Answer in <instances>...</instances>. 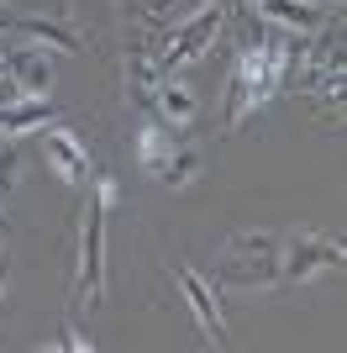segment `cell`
I'll return each instance as SVG.
<instances>
[{
    "mask_svg": "<svg viewBox=\"0 0 347 353\" xmlns=\"http://www.w3.org/2000/svg\"><path fill=\"white\" fill-rule=\"evenodd\" d=\"M300 32H258L253 43L237 53L231 63V85H227V127L237 132L242 117H253L263 101H274L284 85H295V69H300Z\"/></svg>",
    "mask_w": 347,
    "mask_h": 353,
    "instance_id": "1",
    "label": "cell"
},
{
    "mask_svg": "<svg viewBox=\"0 0 347 353\" xmlns=\"http://www.w3.org/2000/svg\"><path fill=\"white\" fill-rule=\"evenodd\" d=\"M111 206H116V179L101 174L85 206V227H79V274H74L79 306H101V295H105V211Z\"/></svg>",
    "mask_w": 347,
    "mask_h": 353,
    "instance_id": "2",
    "label": "cell"
},
{
    "mask_svg": "<svg viewBox=\"0 0 347 353\" xmlns=\"http://www.w3.org/2000/svg\"><path fill=\"white\" fill-rule=\"evenodd\" d=\"M279 248H284L279 232H237L221 253V285H237V290L279 285Z\"/></svg>",
    "mask_w": 347,
    "mask_h": 353,
    "instance_id": "3",
    "label": "cell"
},
{
    "mask_svg": "<svg viewBox=\"0 0 347 353\" xmlns=\"http://www.w3.org/2000/svg\"><path fill=\"white\" fill-rule=\"evenodd\" d=\"M221 21H227V6H221V0H211V6H200L189 21H179L174 32H163V43L153 48L158 74H179V69H189L195 59H205V53H211V43H216V32H221Z\"/></svg>",
    "mask_w": 347,
    "mask_h": 353,
    "instance_id": "4",
    "label": "cell"
},
{
    "mask_svg": "<svg viewBox=\"0 0 347 353\" xmlns=\"http://www.w3.org/2000/svg\"><path fill=\"white\" fill-rule=\"evenodd\" d=\"M347 264V248L342 237L332 232H295L284 237V248H279V285H311L316 274H332V269Z\"/></svg>",
    "mask_w": 347,
    "mask_h": 353,
    "instance_id": "5",
    "label": "cell"
},
{
    "mask_svg": "<svg viewBox=\"0 0 347 353\" xmlns=\"http://www.w3.org/2000/svg\"><path fill=\"white\" fill-rule=\"evenodd\" d=\"M137 159H143V169L153 179H163L169 190H185L189 179L200 174V153H195V148H179L163 121H147L143 132H137Z\"/></svg>",
    "mask_w": 347,
    "mask_h": 353,
    "instance_id": "6",
    "label": "cell"
},
{
    "mask_svg": "<svg viewBox=\"0 0 347 353\" xmlns=\"http://www.w3.org/2000/svg\"><path fill=\"white\" fill-rule=\"evenodd\" d=\"M179 290H185V301H189V311H195V322H200V332L216 348H227V316H221V301H216V285L205 280L200 269H189V264H179Z\"/></svg>",
    "mask_w": 347,
    "mask_h": 353,
    "instance_id": "7",
    "label": "cell"
},
{
    "mask_svg": "<svg viewBox=\"0 0 347 353\" xmlns=\"http://www.w3.org/2000/svg\"><path fill=\"white\" fill-rule=\"evenodd\" d=\"M43 148H48V163H53V174L63 179V185H85L90 179V153H85V143L74 132H63V127H43Z\"/></svg>",
    "mask_w": 347,
    "mask_h": 353,
    "instance_id": "8",
    "label": "cell"
},
{
    "mask_svg": "<svg viewBox=\"0 0 347 353\" xmlns=\"http://www.w3.org/2000/svg\"><path fill=\"white\" fill-rule=\"evenodd\" d=\"M258 6V16L269 21V27H284V32H321V21H326V11H321V0H253Z\"/></svg>",
    "mask_w": 347,
    "mask_h": 353,
    "instance_id": "9",
    "label": "cell"
},
{
    "mask_svg": "<svg viewBox=\"0 0 347 353\" xmlns=\"http://www.w3.org/2000/svg\"><path fill=\"white\" fill-rule=\"evenodd\" d=\"M6 63H11V79L21 85V95H48V90H53V59L43 53V43L16 48Z\"/></svg>",
    "mask_w": 347,
    "mask_h": 353,
    "instance_id": "10",
    "label": "cell"
},
{
    "mask_svg": "<svg viewBox=\"0 0 347 353\" xmlns=\"http://www.w3.org/2000/svg\"><path fill=\"white\" fill-rule=\"evenodd\" d=\"M48 121H58V111H53V101H48V95H21V101L0 105V137L37 132V127H48Z\"/></svg>",
    "mask_w": 347,
    "mask_h": 353,
    "instance_id": "11",
    "label": "cell"
},
{
    "mask_svg": "<svg viewBox=\"0 0 347 353\" xmlns=\"http://www.w3.org/2000/svg\"><path fill=\"white\" fill-rule=\"evenodd\" d=\"M127 79H132V101L147 111V121H158V63H153V53L147 48H132L127 53Z\"/></svg>",
    "mask_w": 347,
    "mask_h": 353,
    "instance_id": "12",
    "label": "cell"
},
{
    "mask_svg": "<svg viewBox=\"0 0 347 353\" xmlns=\"http://www.w3.org/2000/svg\"><path fill=\"white\" fill-rule=\"evenodd\" d=\"M195 90L189 85H179V79H174V74H163L158 79V121L163 127H189V121H195Z\"/></svg>",
    "mask_w": 347,
    "mask_h": 353,
    "instance_id": "13",
    "label": "cell"
},
{
    "mask_svg": "<svg viewBox=\"0 0 347 353\" xmlns=\"http://www.w3.org/2000/svg\"><path fill=\"white\" fill-rule=\"evenodd\" d=\"M16 32H21L27 43H53V48H63V53H79V48H85V37H79L69 21H48V16H16Z\"/></svg>",
    "mask_w": 347,
    "mask_h": 353,
    "instance_id": "14",
    "label": "cell"
},
{
    "mask_svg": "<svg viewBox=\"0 0 347 353\" xmlns=\"http://www.w3.org/2000/svg\"><path fill=\"white\" fill-rule=\"evenodd\" d=\"M127 6H132L137 16H143V21H153V27H158V21L174 11V6H179V0H127Z\"/></svg>",
    "mask_w": 347,
    "mask_h": 353,
    "instance_id": "15",
    "label": "cell"
},
{
    "mask_svg": "<svg viewBox=\"0 0 347 353\" xmlns=\"http://www.w3.org/2000/svg\"><path fill=\"white\" fill-rule=\"evenodd\" d=\"M58 348H69V353H90V348H95V343H90V338H79V332H74V327H69V332L58 338Z\"/></svg>",
    "mask_w": 347,
    "mask_h": 353,
    "instance_id": "16",
    "label": "cell"
},
{
    "mask_svg": "<svg viewBox=\"0 0 347 353\" xmlns=\"http://www.w3.org/2000/svg\"><path fill=\"white\" fill-rule=\"evenodd\" d=\"M0 32H16V11L6 6V0H0Z\"/></svg>",
    "mask_w": 347,
    "mask_h": 353,
    "instance_id": "17",
    "label": "cell"
},
{
    "mask_svg": "<svg viewBox=\"0 0 347 353\" xmlns=\"http://www.w3.org/2000/svg\"><path fill=\"white\" fill-rule=\"evenodd\" d=\"M6 74H11V63H6V53H0V79H6Z\"/></svg>",
    "mask_w": 347,
    "mask_h": 353,
    "instance_id": "18",
    "label": "cell"
}]
</instances>
